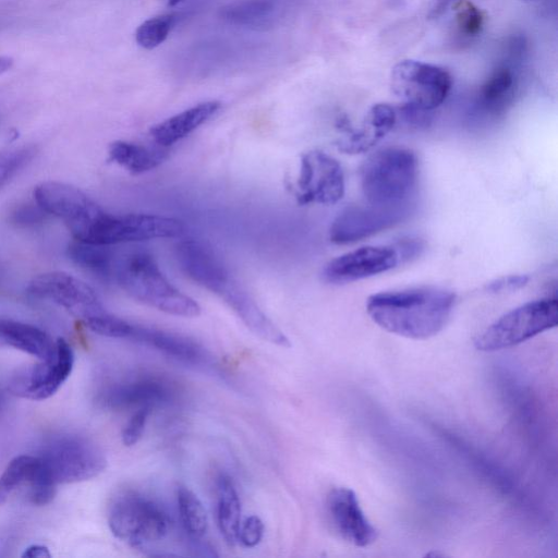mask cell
<instances>
[{"mask_svg":"<svg viewBox=\"0 0 558 558\" xmlns=\"http://www.w3.org/2000/svg\"><path fill=\"white\" fill-rule=\"evenodd\" d=\"M263 534V521L257 515H250L240 524L238 542L244 547L252 548L259 544Z\"/></svg>","mask_w":558,"mask_h":558,"instance_id":"obj_35","label":"cell"},{"mask_svg":"<svg viewBox=\"0 0 558 558\" xmlns=\"http://www.w3.org/2000/svg\"><path fill=\"white\" fill-rule=\"evenodd\" d=\"M163 1H166L167 4H169L170 7H175V5L185 3L187 1H193V0H163Z\"/></svg>","mask_w":558,"mask_h":558,"instance_id":"obj_42","label":"cell"},{"mask_svg":"<svg viewBox=\"0 0 558 558\" xmlns=\"http://www.w3.org/2000/svg\"><path fill=\"white\" fill-rule=\"evenodd\" d=\"M27 292L36 299L58 304L83 322L106 311L88 284L62 271L35 277L29 282Z\"/></svg>","mask_w":558,"mask_h":558,"instance_id":"obj_11","label":"cell"},{"mask_svg":"<svg viewBox=\"0 0 558 558\" xmlns=\"http://www.w3.org/2000/svg\"><path fill=\"white\" fill-rule=\"evenodd\" d=\"M413 202L400 205L352 204L332 220L329 240L338 245L352 244L388 230L409 217Z\"/></svg>","mask_w":558,"mask_h":558,"instance_id":"obj_9","label":"cell"},{"mask_svg":"<svg viewBox=\"0 0 558 558\" xmlns=\"http://www.w3.org/2000/svg\"><path fill=\"white\" fill-rule=\"evenodd\" d=\"M13 59L9 56H0V75L8 72L13 65Z\"/></svg>","mask_w":558,"mask_h":558,"instance_id":"obj_41","label":"cell"},{"mask_svg":"<svg viewBox=\"0 0 558 558\" xmlns=\"http://www.w3.org/2000/svg\"><path fill=\"white\" fill-rule=\"evenodd\" d=\"M558 323L556 296L526 302L505 313L474 340L480 351L492 352L517 345L549 330Z\"/></svg>","mask_w":558,"mask_h":558,"instance_id":"obj_5","label":"cell"},{"mask_svg":"<svg viewBox=\"0 0 558 558\" xmlns=\"http://www.w3.org/2000/svg\"><path fill=\"white\" fill-rule=\"evenodd\" d=\"M175 258L181 270L190 279L213 293L231 278L221 259L201 241H181L175 247Z\"/></svg>","mask_w":558,"mask_h":558,"instance_id":"obj_17","label":"cell"},{"mask_svg":"<svg viewBox=\"0 0 558 558\" xmlns=\"http://www.w3.org/2000/svg\"><path fill=\"white\" fill-rule=\"evenodd\" d=\"M34 146L0 151V190L34 157Z\"/></svg>","mask_w":558,"mask_h":558,"instance_id":"obj_32","label":"cell"},{"mask_svg":"<svg viewBox=\"0 0 558 558\" xmlns=\"http://www.w3.org/2000/svg\"><path fill=\"white\" fill-rule=\"evenodd\" d=\"M114 281L135 300L163 313L181 317L201 314L198 303L174 288L146 252L118 256Z\"/></svg>","mask_w":558,"mask_h":558,"instance_id":"obj_2","label":"cell"},{"mask_svg":"<svg viewBox=\"0 0 558 558\" xmlns=\"http://www.w3.org/2000/svg\"><path fill=\"white\" fill-rule=\"evenodd\" d=\"M400 263L395 246H362L335 257L323 269V279L344 284L387 272Z\"/></svg>","mask_w":558,"mask_h":558,"instance_id":"obj_14","label":"cell"},{"mask_svg":"<svg viewBox=\"0 0 558 558\" xmlns=\"http://www.w3.org/2000/svg\"><path fill=\"white\" fill-rule=\"evenodd\" d=\"M38 458L45 475L56 486L90 480L100 474L107 465L101 448L78 436L53 440Z\"/></svg>","mask_w":558,"mask_h":558,"instance_id":"obj_6","label":"cell"},{"mask_svg":"<svg viewBox=\"0 0 558 558\" xmlns=\"http://www.w3.org/2000/svg\"><path fill=\"white\" fill-rule=\"evenodd\" d=\"M35 202L47 213L61 219L74 240L89 242L93 231L106 213L80 189L56 181L38 184Z\"/></svg>","mask_w":558,"mask_h":558,"instance_id":"obj_8","label":"cell"},{"mask_svg":"<svg viewBox=\"0 0 558 558\" xmlns=\"http://www.w3.org/2000/svg\"><path fill=\"white\" fill-rule=\"evenodd\" d=\"M215 294L232 308L255 336L282 348L291 345L288 337L232 277Z\"/></svg>","mask_w":558,"mask_h":558,"instance_id":"obj_19","label":"cell"},{"mask_svg":"<svg viewBox=\"0 0 558 558\" xmlns=\"http://www.w3.org/2000/svg\"><path fill=\"white\" fill-rule=\"evenodd\" d=\"M38 462L37 456L21 454L13 458L0 476V505L21 485L28 484Z\"/></svg>","mask_w":558,"mask_h":558,"instance_id":"obj_30","label":"cell"},{"mask_svg":"<svg viewBox=\"0 0 558 558\" xmlns=\"http://www.w3.org/2000/svg\"><path fill=\"white\" fill-rule=\"evenodd\" d=\"M128 339L144 343L185 364L197 367H213L209 353L194 340L156 328L133 325Z\"/></svg>","mask_w":558,"mask_h":558,"instance_id":"obj_20","label":"cell"},{"mask_svg":"<svg viewBox=\"0 0 558 558\" xmlns=\"http://www.w3.org/2000/svg\"><path fill=\"white\" fill-rule=\"evenodd\" d=\"M185 14L170 12L144 21L135 31V40L144 49H154L162 44Z\"/></svg>","mask_w":558,"mask_h":558,"instance_id":"obj_29","label":"cell"},{"mask_svg":"<svg viewBox=\"0 0 558 558\" xmlns=\"http://www.w3.org/2000/svg\"><path fill=\"white\" fill-rule=\"evenodd\" d=\"M151 408L145 407L137 409V411L131 416L129 422L122 429V442L128 446H134L140 441L143 436L148 416L151 412Z\"/></svg>","mask_w":558,"mask_h":558,"instance_id":"obj_34","label":"cell"},{"mask_svg":"<svg viewBox=\"0 0 558 558\" xmlns=\"http://www.w3.org/2000/svg\"><path fill=\"white\" fill-rule=\"evenodd\" d=\"M54 343L48 333L36 326L0 318V345L14 348L41 360L52 352Z\"/></svg>","mask_w":558,"mask_h":558,"instance_id":"obj_23","label":"cell"},{"mask_svg":"<svg viewBox=\"0 0 558 558\" xmlns=\"http://www.w3.org/2000/svg\"><path fill=\"white\" fill-rule=\"evenodd\" d=\"M286 8V0H234L219 10V16L229 25L259 31L272 27Z\"/></svg>","mask_w":558,"mask_h":558,"instance_id":"obj_21","label":"cell"},{"mask_svg":"<svg viewBox=\"0 0 558 558\" xmlns=\"http://www.w3.org/2000/svg\"><path fill=\"white\" fill-rule=\"evenodd\" d=\"M453 2L456 0H429L427 13L429 19L439 17Z\"/></svg>","mask_w":558,"mask_h":558,"instance_id":"obj_39","label":"cell"},{"mask_svg":"<svg viewBox=\"0 0 558 558\" xmlns=\"http://www.w3.org/2000/svg\"><path fill=\"white\" fill-rule=\"evenodd\" d=\"M220 107L216 100L199 102L151 126L149 134L159 146H170L208 121Z\"/></svg>","mask_w":558,"mask_h":558,"instance_id":"obj_22","label":"cell"},{"mask_svg":"<svg viewBox=\"0 0 558 558\" xmlns=\"http://www.w3.org/2000/svg\"><path fill=\"white\" fill-rule=\"evenodd\" d=\"M74 363L70 344L62 338L56 340L52 352L31 368L17 374L10 390L22 398L44 400L54 395L69 378Z\"/></svg>","mask_w":558,"mask_h":558,"instance_id":"obj_12","label":"cell"},{"mask_svg":"<svg viewBox=\"0 0 558 558\" xmlns=\"http://www.w3.org/2000/svg\"><path fill=\"white\" fill-rule=\"evenodd\" d=\"M177 502L181 524L190 539H201L207 531V514L199 498L187 487L179 486Z\"/></svg>","mask_w":558,"mask_h":558,"instance_id":"obj_28","label":"cell"},{"mask_svg":"<svg viewBox=\"0 0 558 558\" xmlns=\"http://www.w3.org/2000/svg\"><path fill=\"white\" fill-rule=\"evenodd\" d=\"M454 304L452 291L423 286L374 293L367 298L366 312L386 331L423 340L444 329Z\"/></svg>","mask_w":558,"mask_h":558,"instance_id":"obj_1","label":"cell"},{"mask_svg":"<svg viewBox=\"0 0 558 558\" xmlns=\"http://www.w3.org/2000/svg\"><path fill=\"white\" fill-rule=\"evenodd\" d=\"M391 88L404 107L426 112L439 107L452 87V77L438 65L403 60L391 71Z\"/></svg>","mask_w":558,"mask_h":558,"instance_id":"obj_7","label":"cell"},{"mask_svg":"<svg viewBox=\"0 0 558 558\" xmlns=\"http://www.w3.org/2000/svg\"><path fill=\"white\" fill-rule=\"evenodd\" d=\"M109 161L124 168L132 174H140L158 167L167 151L128 141H116L108 148Z\"/></svg>","mask_w":558,"mask_h":558,"instance_id":"obj_25","label":"cell"},{"mask_svg":"<svg viewBox=\"0 0 558 558\" xmlns=\"http://www.w3.org/2000/svg\"><path fill=\"white\" fill-rule=\"evenodd\" d=\"M397 114L388 104H376L367 112L362 125L351 128L345 119L338 120V128L344 133L336 141L343 154H363L374 148L395 126Z\"/></svg>","mask_w":558,"mask_h":558,"instance_id":"obj_18","label":"cell"},{"mask_svg":"<svg viewBox=\"0 0 558 558\" xmlns=\"http://www.w3.org/2000/svg\"><path fill=\"white\" fill-rule=\"evenodd\" d=\"M514 94V75L507 66L497 68L480 90L482 106L489 112L502 111Z\"/></svg>","mask_w":558,"mask_h":558,"instance_id":"obj_27","label":"cell"},{"mask_svg":"<svg viewBox=\"0 0 558 558\" xmlns=\"http://www.w3.org/2000/svg\"><path fill=\"white\" fill-rule=\"evenodd\" d=\"M456 25L466 37L477 36L484 26L483 12L469 0H457L453 5Z\"/></svg>","mask_w":558,"mask_h":558,"instance_id":"obj_31","label":"cell"},{"mask_svg":"<svg viewBox=\"0 0 558 558\" xmlns=\"http://www.w3.org/2000/svg\"><path fill=\"white\" fill-rule=\"evenodd\" d=\"M24 558H50L51 554L49 548L45 545L33 544L26 547L22 554Z\"/></svg>","mask_w":558,"mask_h":558,"instance_id":"obj_40","label":"cell"},{"mask_svg":"<svg viewBox=\"0 0 558 558\" xmlns=\"http://www.w3.org/2000/svg\"><path fill=\"white\" fill-rule=\"evenodd\" d=\"M418 175L415 154L387 147L372 154L360 171L361 190L367 203L400 205L412 202Z\"/></svg>","mask_w":558,"mask_h":558,"instance_id":"obj_3","label":"cell"},{"mask_svg":"<svg viewBox=\"0 0 558 558\" xmlns=\"http://www.w3.org/2000/svg\"><path fill=\"white\" fill-rule=\"evenodd\" d=\"M395 247L399 254L400 262L410 260L412 257L420 255L422 251L421 242L413 239L401 240Z\"/></svg>","mask_w":558,"mask_h":558,"instance_id":"obj_38","label":"cell"},{"mask_svg":"<svg viewBox=\"0 0 558 558\" xmlns=\"http://www.w3.org/2000/svg\"><path fill=\"white\" fill-rule=\"evenodd\" d=\"M48 214L36 203L17 206L11 214V221L19 227H31L44 222Z\"/></svg>","mask_w":558,"mask_h":558,"instance_id":"obj_36","label":"cell"},{"mask_svg":"<svg viewBox=\"0 0 558 558\" xmlns=\"http://www.w3.org/2000/svg\"><path fill=\"white\" fill-rule=\"evenodd\" d=\"M167 512L154 500L133 490L118 493L109 504L108 525L112 534L133 547H144L166 537Z\"/></svg>","mask_w":558,"mask_h":558,"instance_id":"obj_4","label":"cell"},{"mask_svg":"<svg viewBox=\"0 0 558 558\" xmlns=\"http://www.w3.org/2000/svg\"><path fill=\"white\" fill-rule=\"evenodd\" d=\"M175 390L171 381L151 374H141L107 387L99 396L102 407L110 410L151 408L168 403Z\"/></svg>","mask_w":558,"mask_h":558,"instance_id":"obj_15","label":"cell"},{"mask_svg":"<svg viewBox=\"0 0 558 558\" xmlns=\"http://www.w3.org/2000/svg\"><path fill=\"white\" fill-rule=\"evenodd\" d=\"M529 280L526 275H508L490 281L485 288L492 293L511 292L524 288Z\"/></svg>","mask_w":558,"mask_h":558,"instance_id":"obj_37","label":"cell"},{"mask_svg":"<svg viewBox=\"0 0 558 558\" xmlns=\"http://www.w3.org/2000/svg\"><path fill=\"white\" fill-rule=\"evenodd\" d=\"M68 255L74 264L98 279L106 282L114 281L118 255L109 245L74 240L68 247Z\"/></svg>","mask_w":558,"mask_h":558,"instance_id":"obj_24","label":"cell"},{"mask_svg":"<svg viewBox=\"0 0 558 558\" xmlns=\"http://www.w3.org/2000/svg\"><path fill=\"white\" fill-rule=\"evenodd\" d=\"M184 225L174 218L148 214H106L97 230L95 243L112 245L154 239L177 238Z\"/></svg>","mask_w":558,"mask_h":558,"instance_id":"obj_13","label":"cell"},{"mask_svg":"<svg viewBox=\"0 0 558 558\" xmlns=\"http://www.w3.org/2000/svg\"><path fill=\"white\" fill-rule=\"evenodd\" d=\"M327 511L337 533L357 547H365L377 538L372 525L360 507L355 493L347 487H337L327 496Z\"/></svg>","mask_w":558,"mask_h":558,"instance_id":"obj_16","label":"cell"},{"mask_svg":"<svg viewBox=\"0 0 558 558\" xmlns=\"http://www.w3.org/2000/svg\"><path fill=\"white\" fill-rule=\"evenodd\" d=\"M217 486V522L219 531L229 545L238 543L241 524V501L232 480L220 474Z\"/></svg>","mask_w":558,"mask_h":558,"instance_id":"obj_26","label":"cell"},{"mask_svg":"<svg viewBox=\"0 0 558 558\" xmlns=\"http://www.w3.org/2000/svg\"><path fill=\"white\" fill-rule=\"evenodd\" d=\"M84 324L97 335L120 339H128L132 327L129 322L111 315L107 311L87 319Z\"/></svg>","mask_w":558,"mask_h":558,"instance_id":"obj_33","label":"cell"},{"mask_svg":"<svg viewBox=\"0 0 558 558\" xmlns=\"http://www.w3.org/2000/svg\"><path fill=\"white\" fill-rule=\"evenodd\" d=\"M295 197L300 205H333L344 195L345 184L341 165L320 150L302 155Z\"/></svg>","mask_w":558,"mask_h":558,"instance_id":"obj_10","label":"cell"}]
</instances>
